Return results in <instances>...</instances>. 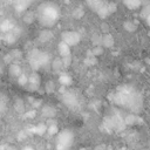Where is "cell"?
I'll use <instances>...</instances> for the list:
<instances>
[{"mask_svg": "<svg viewBox=\"0 0 150 150\" xmlns=\"http://www.w3.org/2000/svg\"><path fill=\"white\" fill-rule=\"evenodd\" d=\"M42 111H43V115H47V116L54 115V109H53L52 107H45Z\"/></svg>", "mask_w": 150, "mask_h": 150, "instance_id": "83f0119b", "label": "cell"}, {"mask_svg": "<svg viewBox=\"0 0 150 150\" xmlns=\"http://www.w3.org/2000/svg\"><path fill=\"white\" fill-rule=\"evenodd\" d=\"M19 35H20V30L18 29V27H14L12 30H9V32L6 33V35H5V41H6L7 43H14V42L18 40Z\"/></svg>", "mask_w": 150, "mask_h": 150, "instance_id": "ba28073f", "label": "cell"}, {"mask_svg": "<svg viewBox=\"0 0 150 150\" xmlns=\"http://www.w3.org/2000/svg\"><path fill=\"white\" fill-rule=\"evenodd\" d=\"M95 62H96V59H95V56H93V55H88V56L84 59V63H86L87 66H93V64H95Z\"/></svg>", "mask_w": 150, "mask_h": 150, "instance_id": "603a6c76", "label": "cell"}, {"mask_svg": "<svg viewBox=\"0 0 150 150\" xmlns=\"http://www.w3.org/2000/svg\"><path fill=\"white\" fill-rule=\"evenodd\" d=\"M127 8L129 9H139L143 6V0H122Z\"/></svg>", "mask_w": 150, "mask_h": 150, "instance_id": "4fadbf2b", "label": "cell"}, {"mask_svg": "<svg viewBox=\"0 0 150 150\" xmlns=\"http://www.w3.org/2000/svg\"><path fill=\"white\" fill-rule=\"evenodd\" d=\"M54 89H55V86H54L53 81H49L46 83V91L47 93H52V91H54Z\"/></svg>", "mask_w": 150, "mask_h": 150, "instance_id": "4316f807", "label": "cell"}, {"mask_svg": "<svg viewBox=\"0 0 150 150\" xmlns=\"http://www.w3.org/2000/svg\"><path fill=\"white\" fill-rule=\"evenodd\" d=\"M27 60H28L29 66L34 70H39V69L45 68L46 66L50 64V56H49V54L43 52V50H40L38 48H34V49H32L28 53Z\"/></svg>", "mask_w": 150, "mask_h": 150, "instance_id": "3957f363", "label": "cell"}, {"mask_svg": "<svg viewBox=\"0 0 150 150\" xmlns=\"http://www.w3.org/2000/svg\"><path fill=\"white\" fill-rule=\"evenodd\" d=\"M18 83H19L20 86H22V87H26L27 83H28V76L22 73V74L18 77Z\"/></svg>", "mask_w": 150, "mask_h": 150, "instance_id": "44dd1931", "label": "cell"}, {"mask_svg": "<svg viewBox=\"0 0 150 150\" xmlns=\"http://www.w3.org/2000/svg\"><path fill=\"white\" fill-rule=\"evenodd\" d=\"M114 46V39L110 34H104L102 35V47L105 48H111Z\"/></svg>", "mask_w": 150, "mask_h": 150, "instance_id": "2e32d148", "label": "cell"}, {"mask_svg": "<svg viewBox=\"0 0 150 150\" xmlns=\"http://www.w3.org/2000/svg\"><path fill=\"white\" fill-rule=\"evenodd\" d=\"M111 101L112 103L123 107L134 114H137L143 105V97L142 94L132 86L123 84L118 87L112 94H111Z\"/></svg>", "mask_w": 150, "mask_h": 150, "instance_id": "6da1fadb", "label": "cell"}, {"mask_svg": "<svg viewBox=\"0 0 150 150\" xmlns=\"http://www.w3.org/2000/svg\"><path fill=\"white\" fill-rule=\"evenodd\" d=\"M91 41H93L94 47H96V46H102V36H100V35H94L93 39H91Z\"/></svg>", "mask_w": 150, "mask_h": 150, "instance_id": "7402d4cb", "label": "cell"}, {"mask_svg": "<svg viewBox=\"0 0 150 150\" xmlns=\"http://www.w3.org/2000/svg\"><path fill=\"white\" fill-rule=\"evenodd\" d=\"M23 150H34V149L30 148V146H26V148H23Z\"/></svg>", "mask_w": 150, "mask_h": 150, "instance_id": "d6a6232c", "label": "cell"}, {"mask_svg": "<svg viewBox=\"0 0 150 150\" xmlns=\"http://www.w3.org/2000/svg\"><path fill=\"white\" fill-rule=\"evenodd\" d=\"M47 131H48L50 135H56V134H57V125H56V124H52V125L47 127Z\"/></svg>", "mask_w": 150, "mask_h": 150, "instance_id": "484cf974", "label": "cell"}, {"mask_svg": "<svg viewBox=\"0 0 150 150\" xmlns=\"http://www.w3.org/2000/svg\"><path fill=\"white\" fill-rule=\"evenodd\" d=\"M50 67H52V69H53L55 73L61 71V70L64 68V64H63V62H62V59H61V57H55V59H53V61L50 62Z\"/></svg>", "mask_w": 150, "mask_h": 150, "instance_id": "9a60e30c", "label": "cell"}, {"mask_svg": "<svg viewBox=\"0 0 150 150\" xmlns=\"http://www.w3.org/2000/svg\"><path fill=\"white\" fill-rule=\"evenodd\" d=\"M34 130H35V132H38V134L41 135V134H43L45 131H47V127H46L45 124H39L38 127H35Z\"/></svg>", "mask_w": 150, "mask_h": 150, "instance_id": "d4e9b609", "label": "cell"}, {"mask_svg": "<svg viewBox=\"0 0 150 150\" xmlns=\"http://www.w3.org/2000/svg\"><path fill=\"white\" fill-rule=\"evenodd\" d=\"M105 1H107V0H86V4H87V6H88L93 12L97 13L98 9L104 5Z\"/></svg>", "mask_w": 150, "mask_h": 150, "instance_id": "7c38bea8", "label": "cell"}, {"mask_svg": "<svg viewBox=\"0 0 150 150\" xmlns=\"http://www.w3.org/2000/svg\"><path fill=\"white\" fill-rule=\"evenodd\" d=\"M11 55H12V57H13V60H19L21 56H22V53L19 50V49H14V50H12L11 53H9Z\"/></svg>", "mask_w": 150, "mask_h": 150, "instance_id": "cb8c5ba5", "label": "cell"}, {"mask_svg": "<svg viewBox=\"0 0 150 150\" xmlns=\"http://www.w3.org/2000/svg\"><path fill=\"white\" fill-rule=\"evenodd\" d=\"M59 82H60L62 86H69V84H71L73 79L70 77L69 74H61V75L59 76Z\"/></svg>", "mask_w": 150, "mask_h": 150, "instance_id": "e0dca14e", "label": "cell"}, {"mask_svg": "<svg viewBox=\"0 0 150 150\" xmlns=\"http://www.w3.org/2000/svg\"><path fill=\"white\" fill-rule=\"evenodd\" d=\"M35 14H36V20L39 21V23L42 27L50 28L59 20V18H60V9H59V7L55 4L48 1V2L41 4L38 7Z\"/></svg>", "mask_w": 150, "mask_h": 150, "instance_id": "7a4b0ae2", "label": "cell"}, {"mask_svg": "<svg viewBox=\"0 0 150 150\" xmlns=\"http://www.w3.org/2000/svg\"><path fill=\"white\" fill-rule=\"evenodd\" d=\"M53 33H52V30L49 29V28H45V29H42L40 33H39V36H38V40L40 41V42H42V43H45V42H48V41H50L52 39H53Z\"/></svg>", "mask_w": 150, "mask_h": 150, "instance_id": "9c48e42d", "label": "cell"}, {"mask_svg": "<svg viewBox=\"0 0 150 150\" xmlns=\"http://www.w3.org/2000/svg\"><path fill=\"white\" fill-rule=\"evenodd\" d=\"M82 15H83V12H82V9H80V8H77V9L74 12V16H75L76 19H80Z\"/></svg>", "mask_w": 150, "mask_h": 150, "instance_id": "f546056e", "label": "cell"}, {"mask_svg": "<svg viewBox=\"0 0 150 150\" xmlns=\"http://www.w3.org/2000/svg\"><path fill=\"white\" fill-rule=\"evenodd\" d=\"M57 50H59L60 57H66V56H70L71 55L70 47L67 43H64L63 41H60V43L57 45Z\"/></svg>", "mask_w": 150, "mask_h": 150, "instance_id": "8fae6325", "label": "cell"}, {"mask_svg": "<svg viewBox=\"0 0 150 150\" xmlns=\"http://www.w3.org/2000/svg\"><path fill=\"white\" fill-rule=\"evenodd\" d=\"M36 19V14L32 11H26L25 14H23V21L26 23H32L34 20Z\"/></svg>", "mask_w": 150, "mask_h": 150, "instance_id": "ac0fdd59", "label": "cell"}, {"mask_svg": "<svg viewBox=\"0 0 150 150\" xmlns=\"http://www.w3.org/2000/svg\"><path fill=\"white\" fill-rule=\"evenodd\" d=\"M123 28H124L127 32H135L136 28H137V26H136L132 21L128 20V21H124V22H123Z\"/></svg>", "mask_w": 150, "mask_h": 150, "instance_id": "ffe728a7", "label": "cell"}, {"mask_svg": "<svg viewBox=\"0 0 150 150\" xmlns=\"http://www.w3.org/2000/svg\"><path fill=\"white\" fill-rule=\"evenodd\" d=\"M8 73H9V75H11L12 77H16V79H18V77L22 74V68L20 67L19 63L12 62V63L9 64V67H8Z\"/></svg>", "mask_w": 150, "mask_h": 150, "instance_id": "30bf717a", "label": "cell"}, {"mask_svg": "<svg viewBox=\"0 0 150 150\" xmlns=\"http://www.w3.org/2000/svg\"><path fill=\"white\" fill-rule=\"evenodd\" d=\"M62 59V62L64 64V67H69L70 63H71V55L70 56H66V57H61Z\"/></svg>", "mask_w": 150, "mask_h": 150, "instance_id": "f1b7e54d", "label": "cell"}, {"mask_svg": "<svg viewBox=\"0 0 150 150\" xmlns=\"http://www.w3.org/2000/svg\"><path fill=\"white\" fill-rule=\"evenodd\" d=\"M2 150H16V149H14V148H12V146H4Z\"/></svg>", "mask_w": 150, "mask_h": 150, "instance_id": "1f68e13d", "label": "cell"}, {"mask_svg": "<svg viewBox=\"0 0 150 150\" xmlns=\"http://www.w3.org/2000/svg\"><path fill=\"white\" fill-rule=\"evenodd\" d=\"M61 41L67 43L69 47H74L81 41V35L76 30H64L61 34Z\"/></svg>", "mask_w": 150, "mask_h": 150, "instance_id": "5b68a950", "label": "cell"}, {"mask_svg": "<svg viewBox=\"0 0 150 150\" xmlns=\"http://www.w3.org/2000/svg\"><path fill=\"white\" fill-rule=\"evenodd\" d=\"M0 27H1V30H2V32H6V33H7V32L12 30L15 26L13 25V22H12L11 20H5V21L1 23V26H0Z\"/></svg>", "mask_w": 150, "mask_h": 150, "instance_id": "d6986e66", "label": "cell"}, {"mask_svg": "<svg viewBox=\"0 0 150 150\" xmlns=\"http://www.w3.org/2000/svg\"><path fill=\"white\" fill-rule=\"evenodd\" d=\"M81 150H86V149H81Z\"/></svg>", "mask_w": 150, "mask_h": 150, "instance_id": "836d02e7", "label": "cell"}, {"mask_svg": "<svg viewBox=\"0 0 150 150\" xmlns=\"http://www.w3.org/2000/svg\"><path fill=\"white\" fill-rule=\"evenodd\" d=\"M144 20H145V21H146V23L150 26V14H148V15L144 18Z\"/></svg>", "mask_w": 150, "mask_h": 150, "instance_id": "4dcf8cb0", "label": "cell"}, {"mask_svg": "<svg viewBox=\"0 0 150 150\" xmlns=\"http://www.w3.org/2000/svg\"><path fill=\"white\" fill-rule=\"evenodd\" d=\"M33 0H15V8L18 12H25L29 7Z\"/></svg>", "mask_w": 150, "mask_h": 150, "instance_id": "5bb4252c", "label": "cell"}, {"mask_svg": "<svg viewBox=\"0 0 150 150\" xmlns=\"http://www.w3.org/2000/svg\"><path fill=\"white\" fill-rule=\"evenodd\" d=\"M62 101L69 108H74L75 105H77V97L71 91H64L62 94Z\"/></svg>", "mask_w": 150, "mask_h": 150, "instance_id": "52a82bcc", "label": "cell"}, {"mask_svg": "<svg viewBox=\"0 0 150 150\" xmlns=\"http://www.w3.org/2000/svg\"><path fill=\"white\" fill-rule=\"evenodd\" d=\"M74 143V134L69 129L61 130L56 136V149L57 150H69Z\"/></svg>", "mask_w": 150, "mask_h": 150, "instance_id": "277c9868", "label": "cell"}, {"mask_svg": "<svg viewBox=\"0 0 150 150\" xmlns=\"http://www.w3.org/2000/svg\"><path fill=\"white\" fill-rule=\"evenodd\" d=\"M40 84H41V79H40V75L38 74V73H32L29 76H28V83H27V88H28V90H30V91H35V90H38L39 89V87H40Z\"/></svg>", "mask_w": 150, "mask_h": 150, "instance_id": "8992f818", "label": "cell"}]
</instances>
